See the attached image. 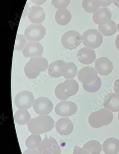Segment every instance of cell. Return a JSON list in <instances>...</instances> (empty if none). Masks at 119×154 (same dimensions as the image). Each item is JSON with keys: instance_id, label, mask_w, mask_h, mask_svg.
Wrapping results in <instances>:
<instances>
[{"instance_id": "cell-1", "label": "cell", "mask_w": 119, "mask_h": 154, "mask_svg": "<svg viewBox=\"0 0 119 154\" xmlns=\"http://www.w3.org/2000/svg\"><path fill=\"white\" fill-rule=\"evenodd\" d=\"M54 124V121L51 117L48 115H40L31 119L27 124V127L32 134H41L51 131Z\"/></svg>"}, {"instance_id": "cell-2", "label": "cell", "mask_w": 119, "mask_h": 154, "mask_svg": "<svg viewBox=\"0 0 119 154\" xmlns=\"http://www.w3.org/2000/svg\"><path fill=\"white\" fill-rule=\"evenodd\" d=\"M113 120L112 112L107 109L103 108L92 112L88 117L90 126L94 128H99L110 125Z\"/></svg>"}, {"instance_id": "cell-3", "label": "cell", "mask_w": 119, "mask_h": 154, "mask_svg": "<svg viewBox=\"0 0 119 154\" xmlns=\"http://www.w3.org/2000/svg\"><path fill=\"white\" fill-rule=\"evenodd\" d=\"M103 36L97 29H88L82 35V42L85 47L94 49L103 43Z\"/></svg>"}, {"instance_id": "cell-4", "label": "cell", "mask_w": 119, "mask_h": 154, "mask_svg": "<svg viewBox=\"0 0 119 154\" xmlns=\"http://www.w3.org/2000/svg\"><path fill=\"white\" fill-rule=\"evenodd\" d=\"M82 41L81 34L75 31H69L64 33L61 38L62 46L67 49H76L80 46Z\"/></svg>"}, {"instance_id": "cell-5", "label": "cell", "mask_w": 119, "mask_h": 154, "mask_svg": "<svg viewBox=\"0 0 119 154\" xmlns=\"http://www.w3.org/2000/svg\"><path fill=\"white\" fill-rule=\"evenodd\" d=\"M46 34V29L41 24L33 23L26 27L25 36L30 42H39L44 38Z\"/></svg>"}, {"instance_id": "cell-6", "label": "cell", "mask_w": 119, "mask_h": 154, "mask_svg": "<svg viewBox=\"0 0 119 154\" xmlns=\"http://www.w3.org/2000/svg\"><path fill=\"white\" fill-rule=\"evenodd\" d=\"M37 150L40 154H61L62 153L56 140L51 136L48 138L46 135L38 147Z\"/></svg>"}, {"instance_id": "cell-7", "label": "cell", "mask_w": 119, "mask_h": 154, "mask_svg": "<svg viewBox=\"0 0 119 154\" xmlns=\"http://www.w3.org/2000/svg\"><path fill=\"white\" fill-rule=\"evenodd\" d=\"M34 97L32 92L24 91L19 92L14 98V104L19 109L27 110L34 103Z\"/></svg>"}, {"instance_id": "cell-8", "label": "cell", "mask_w": 119, "mask_h": 154, "mask_svg": "<svg viewBox=\"0 0 119 154\" xmlns=\"http://www.w3.org/2000/svg\"><path fill=\"white\" fill-rule=\"evenodd\" d=\"M78 110L76 104L74 102L64 100L57 104L55 112L60 116L67 117L71 116L76 113Z\"/></svg>"}, {"instance_id": "cell-9", "label": "cell", "mask_w": 119, "mask_h": 154, "mask_svg": "<svg viewBox=\"0 0 119 154\" xmlns=\"http://www.w3.org/2000/svg\"><path fill=\"white\" fill-rule=\"evenodd\" d=\"M33 108L38 115H48L53 110V104L48 98L39 97L34 101Z\"/></svg>"}, {"instance_id": "cell-10", "label": "cell", "mask_w": 119, "mask_h": 154, "mask_svg": "<svg viewBox=\"0 0 119 154\" xmlns=\"http://www.w3.org/2000/svg\"><path fill=\"white\" fill-rule=\"evenodd\" d=\"M98 74L95 69L87 66L79 71L77 76L80 82L83 84H88L93 83L98 79Z\"/></svg>"}, {"instance_id": "cell-11", "label": "cell", "mask_w": 119, "mask_h": 154, "mask_svg": "<svg viewBox=\"0 0 119 154\" xmlns=\"http://www.w3.org/2000/svg\"><path fill=\"white\" fill-rule=\"evenodd\" d=\"M95 69L100 75L107 76L113 70V63L107 57H101L95 61Z\"/></svg>"}, {"instance_id": "cell-12", "label": "cell", "mask_w": 119, "mask_h": 154, "mask_svg": "<svg viewBox=\"0 0 119 154\" xmlns=\"http://www.w3.org/2000/svg\"><path fill=\"white\" fill-rule=\"evenodd\" d=\"M22 52L26 57L41 56L43 53V48L38 42H30L26 44Z\"/></svg>"}, {"instance_id": "cell-13", "label": "cell", "mask_w": 119, "mask_h": 154, "mask_svg": "<svg viewBox=\"0 0 119 154\" xmlns=\"http://www.w3.org/2000/svg\"><path fill=\"white\" fill-rule=\"evenodd\" d=\"M77 57L82 64L89 65L94 62L96 56L94 49L86 47L79 50L77 53Z\"/></svg>"}, {"instance_id": "cell-14", "label": "cell", "mask_w": 119, "mask_h": 154, "mask_svg": "<svg viewBox=\"0 0 119 154\" xmlns=\"http://www.w3.org/2000/svg\"><path fill=\"white\" fill-rule=\"evenodd\" d=\"M27 64L31 70L39 74L41 71H45L49 67L46 59L41 56L31 57Z\"/></svg>"}, {"instance_id": "cell-15", "label": "cell", "mask_w": 119, "mask_h": 154, "mask_svg": "<svg viewBox=\"0 0 119 154\" xmlns=\"http://www.w3.org/2000/svg\"><path fill=\"white\" fill-rule=\"evenodd\" d=\"M55 128L61 135H69L74 131V124L68 117H63L56 122Z\"/></svg>"}, {"instance_id": "cell-16", "label": "cell", "mask_w": 119, "mask_h": 154, "mask_svg": "<svg viewBox=\"0 0 119 154\" xmlns=\"http://www.w3.org/2000/svg\"><path fill=\"white\" fill-rule=\"evenodd\" d=\"M45 13L43 8L40 6L34 5L30 9L28 13V18L33 23L40 24L45 18Z\"/></svg>"}, {"instance_id": "cell-17", "label": "cell", "mask_w": 119, "mask_h": 154, "mask_svg": "<svg viewBox=\"0 0 119 154\" xmlns=\"http://www.w3.org/2000/svg\"><path fill=\"white\" fill-rule=\"evenodd\" d=\"M112 13L106 7H103L95 12L92 15L94 22L99 25H105L111 20Z\"/></svg>"}, {"instance_id": "cell-18", "label": "cell", "mask_w": 119, "mask_h": 154, "mask_svg": "<svg viewBox=\"0 0 119 154\" xmlns=\"http://www.w3.org/2000/svg\"><path fill=\"white\" fill-rule=\"evenodd\" d=\"M60 84L61 92L68 98L74 95L78 91L79 84L74 79H67Z\"/></svg>"}, {"instance_id": "cell-19", "label": "cell", "mask_w": 119, "mask_h": 154, "mask_svg": "<svg viewBox=\"0 0 119 154\" xmlns=\"http://www.w3.org/2000/svg\"><path fill=\"white\" fill-rule=\"evenodd\" d=\"M103 106L112 112H119V95L115 93L108 94L104 98Z\"/></svg>"}, {"instance_id": "cell-20", "label": "cell", "mask_w": 119, "mask_h": 154, "mask_svg": "<svg viewBox=\"0 0 119 154\" xmlns=\"http://www.w3.org/2000/svg\"><path fill=\"white\" fill-rule=\"evenodd\" d=\"M103 150L105 154H117L119 153V140L111 137L105 140L102 145Z\"/></svg>"}, {"instance_id": "cell-21", "label": "cell", "mask_w": 119, "mask_h": 154, "mask_svg": "<svg viewBox=\"0 0 119 154\" xmlns=\"http://www.w3.org/2000/svg\"><path fill=\"white\" fill-rule=\"evenodd\" d=\"M71 18L70 11L66 8L58 10L55 14V21L60 26L68 25L71 21Z\"/></svg>"}, {"instance_id": "cell-22", "label": "cell", "mask_w": 119, "mask_h": 154, "mask_svg": "<svg viewBox=\"0 0 119 154\" xmlns=\"http://www.w3.org/2000/svg\"><path fill=\"white\" fill-rule=\"evenodd\" d=\"M65 63L64 61L59 60L54 61L49 66L48 72L51 77L57 78L62 76V68Z\"/></svg>"}, {"instance_id": "cell-23", "label": "cell", "mask_w": 119, "mask_h": 154, "mask_svg": "<svg viewBox=\"0 0 119 154\" xmlns=\"http://www.w3.org/2000/svg\"><path fill=\"white\" fill-rule=\"evenodd\" d=\"M78 69L73 62L65 63L62 68V75L67 79H71L76 76Z\"/></svg>"}, {"instance_id": "cell-24", "label": "cell", "mask_w": 119, "mask_h": 154, "mask_svg": "<svg viewBox=\"0 0 119 154\" xmlns=\"http://www.w3.org/2000/svg\"><path fill=\"white\" fill-rule=\"evenodd\" d=\"M98 29L104 36H112L117 32L116 23L115 21L111 20L105 25H99Z\"/></svg>"}, {"instance_id": "cell-25", "label": "cell", "mask_w": 119, "mask_h": 154, "mask_svg": "<svg viewBox=\"0 0 119 154\" xmlns=\"http://www.w3.org/2000/svg\"><path fill=\"white\" fill-rule=\"evenodd\" d=\"M14 121L20 125L28 124L31 120L30 114L27 110L19 109L15 112L14 116Z\"/></svg>"}, {"instance_id": "cell-26", "label": "cell", "mask_w": 119, "mask_h": 154, "mask_svg": "<svg viewBox=\"0 0 119 154\" xmlns=\"http://www.w3.org/2000/svg\"><path fill=\"white\" fill-rule=\"evenodd\" d=\"M101 6L100 0H83L82 7L88 13H94Z\"/></svg>"}, {"instance_id": "cell-27", "label": "cell", "mask_w": 119, "mask_h": 154, "mask_svg": "<svg viewBox=\"0 0 119 154\" xmlns=\"http://www.w3.org/2000/svg\"><path fill=\"white\" fill-rule=\"evenodd\" d=\"M83 148L91 154H100L102 150V146L100 143L94 140L86 143Z\"/></svg>"}, {"instance_id": "cell-28", "label": "cell", "mask_w": 119, "mask_h": 154, "mask_svg": "<svg viewBox=\"0 0 119 154\" xmlns=\"http://www.w3.org/2000/svg\"><path fill=\"white\" fill-rule=\"evenodd\" d=\"M42 142V138L39 134H32L26 140L25 145L27 148L35 149L38 148Z\"/></svg>"}, {"instance_id": "cell-29", "label": "cell", "mask_w": 119, "mask_h": 154, "mask_svg": "<svg viewBox=\"0 0 119 154\" xmlns=\"http://www.w3.org/2000/svg\"><path fill=\"white\" fill-rule=\"evenodd\" d=\"M101 85H102V81L99 77L98 79L93 83L88 84H83V89L87 92L90 93H94L97 92L100 89Z\"/></svg>"}, {"instance_id": "cell-30", "label": "cell", "mask_w": 119, "mask_h": 154, "mask_svg": "<svg viewBox=\"0 0 119 154\" xmlns=\"http://www.w3.org/2000/svg\"><path fill=\"white\" fill-rule=\"evenodd\" d=\"M26 40L25 35L18 34L15 40L14 49L17 51H21L24 49L26 45Z\"/></svg>"}, {"instance_id": "cell-31", "label": "cell", "mask_w": 119, "mask_h": 154, "mask_svg": "<svg viewBox=\"0 0 119 154\" xmlns=\"http://www.w3.org/2000/svg\"><path fill=\"white\" fill-rule=\"evenodd\" d=\"M71 0H51V5L58 10L66 8L69 6Z\"/></svg>"}, {"instance_id": "cell-32", "label": "cell", "mask_w": 119, "mask_h": 154, "mask_svg": "<svg viewBox=\"0 0 119 154\" xmlns=\"http://www.w3.org/2000/svg\"><path fill=\"white\" fill-rule=\"evenodd\" d=\"M24 72H25V74L26 77L30 79H34L36 78L40 74L39 73L35 72L34 71L31 70L27 64H26L25 66V68H24Z\"/></svg>"}, {"instance_id": "cell-33", "label": "cell", "mask_w": 119, "mask_h": 154, "mask_svg": "<svg viewBox=\"0 0 119 154\" xmlns=\"http://www.w3.org/2000/svg\"><path fill=\"white\" fill-rule=\"evenodd\" d=\"M55 94L56 97L62 100H65L68 99V97L64 96L63 94H62L61 91V84H58L55 89Z\"/></svg>"}, {"instance_id": "cell-34", "label": "cell", "mask_w": 119, "mask_h": 154, "mask_svg": "<svg viewBox=\"0 0 119 154\" xmlns=\"http://www.w3.org/2000/svg\"><path fill=\"white\" fill-rule=\"evenodd\" d=\"M73 154H91L88 152L87 151L84 149L83 148L80 147L79 146H75L73 151Z\"/></svg>"}, {"instance_id": "cell-35", "label": "cell", "mask_w": 119, "mask_h": 154, "mask_svg": "<svg viewBox=\"0 0 119 154\" xmlns=\"http://www.w3.org/2000/svg\"><path fill=\"white\" fill-rule=\"evenodd\" d=\"M22 154H40L39 153L37 150L35 149H32V148H28L24 151Z\"/></svg>"}, {"instance_id": "cell-36", "label": "cell", "mask_w": 119, "mask_h": 154, "mask_svg": "<svg viewBox=\"0 0 119 154\" xmlns=\"http://www.w3.org/2000/svg\"><path fill=\"white\" fill-rule=\"evenodd\" d=\"M101 6L103 7H106L111 5L112 0H100Z\"/></svg>"}, {"instance_id": "cell-37", "label": "cell", "mask_w": 119, "mask_h": 154, "mask_svg": "<svg viewBox=\"0 0 119 154\" xmlns=\"http://www.w3.org/2000/svg\"><path fill=\"white\" fill-rule=\"evenodd\" d=\"M114 90L116 94L119 95V79L116 80L114 84Z\"/></svg>"}, {"instance_id": "cell-38", "label": "cell", "mask_w": 119, "mask_h": 154, "mask_svg": "<svg viewBox=\"0 0 119 154\" xmlns=\"http://www.w3.org/2000/svg\"><path fill=\"white\" fill-rule=\"evenodd\" d=\"M30 1L35 5H39V6H41L45 4L46 1V0H30Z\"/></svg>"}, {"instance_id": "cell-39", "label": "cell", "mask_w": 119, "mask_h": 154, "mask_svg": "<svg viewBox=\"0 0 119 154\" xmlns=\"http://www.w3.org/2000/svg\"><path fill=\"white\" fill-rule=\"evenodd\" d=\"M115 46L117 49L119 50V35H117L115 39Z\"/></svg>"}, {"instance_id": "cell-40", "label": "cell", "mask_w": 119, "mask_h": 154, "mask_svg": "<svg viewBox=\"0 0 119 154\" xmlns=\"http://www.w3.org/2000/svg\"><path fill=\"white\" fill-rule=\"evenodd\" d=\"M112 2L115 6L119 8V0H112Z\"/></svg>"}, {"instance_id": "cell-41", "label": "cell", "mask_w": 119, "mask_h": 154, "mask_svg": "<svg viewBox=\"0 0 119 154\" xmlns=\"http://www.w3.org/2000/svg\"><path fill=\"white\" fill-rule=\"evenodd\" d=\"M117 29H118V32H119V22L118 23V24H117Z\"/></svg>"}, {"instance_id": "cell-42", "label": "cell", "mask_w": 119, "mask_h": 154, "mask_svg": "<svg viewBox=\"0 0 119 154\" xmlns=\"http://www.w3.org/2000/svg\"><path fill=\"white\" fill-rule=\"evenodd\" d=\"M118 118H119V113H118Z\"/></svg>"}]
</instances>
